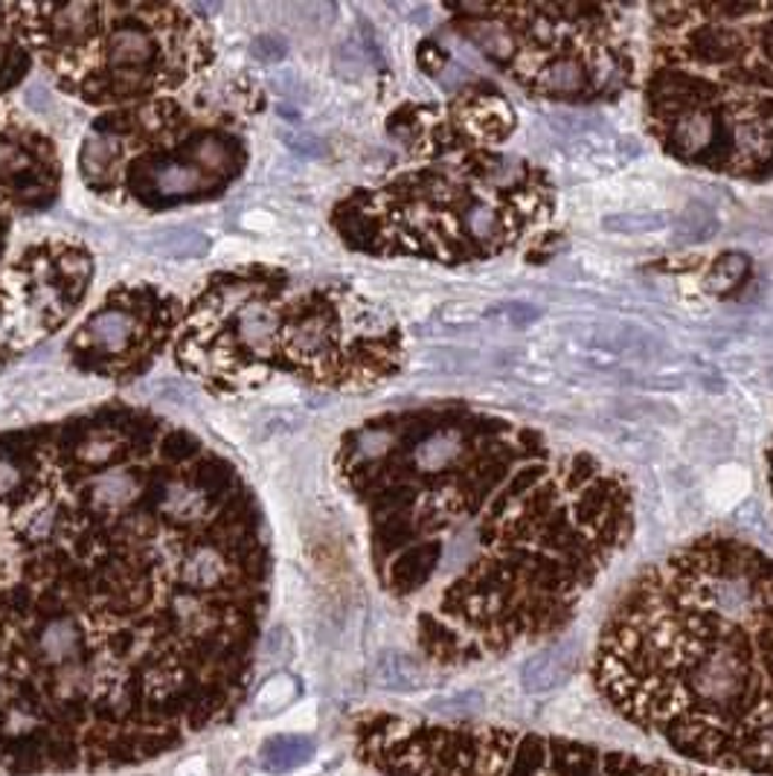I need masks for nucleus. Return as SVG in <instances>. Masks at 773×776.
<instances>
[{"instance_id": "2", "label": "nucleus", "mask_w": 773, "mask_h": 776, "mask_svg": "<svg viewBox=\"0 0 773 776\" xmlns=\"http://www.w3.org/2000/svg\"><path fill=\"white\" fill-rule=\"evenodd\" d=\"M337 463L367 509L384 591L442 666L567 628L637 527L611 465L465 405L373 417L343 436Z\"/></svg>"}, {"instance_id": "11", "label": "nucleus", "mask_w": 773, "mask_h": 776, "mask_svg": "<svg viewBox=\"0 0 773 776\" xmlns=\"http://www.w3.org/2000/svg\"><path fill=\"white\" fill-rule=\"evenodd\" d=\"M573 675V655L567 648H544L520 666V689L526 696H550L558 687H565Z\"/></svg>"}, {"instance_id": "13", "label": "nucleus", "mask_w": 773, "mask_h": 776, "mask_svg": "<svg viewBox=\"0 0 773 776\" xmlns=\"http://www.w3.org/2000/svg\"><path fill=\"white\" fill-rule=\"evenodd\" d=\"M375 680H378V687L390 689V692H414V689L425 687V672L414 657L387 655L375 669Z\"/></svg>"}, {"instance_id": "6", "label": "nucleus", "mask_w": 773, "mask_h": 776, "mask_svg": "<svg viewBox=\"0 0 773 776\" xmlns=\"http://www.w3.org/2000/svg\"><path fill=\"white\" fill-rule=\"evenodd\" d=\"M454 26L524 94L561 105L614 103L637 85L634 9L611 3H486Z\"/></svg>"}, {"instance_id": "7", "label": "nucleus", "mask_w": 773, "mask_h": 776, "mask_svg": "<svg viewBox=\"0 0 773 776\" xmlns=\"http://www.w3.org/2000/svg\"><path fill=\"white\" fill-rule=\"evenodd\" d=\"M58 88L88 103L149 99L210 65L207 33L175 7H15Z\"/></svg>"}, {"instance_id": "1", "label": "nucleus", "mask_w": 773, "mask_h": 776, "mask_svg": "<svg viewBox=\"0 0 773 776\" xmlns=\"http://www.w3.org/2000/svg\"><path fill=\"white\" fill-rule=\"evenodd\" d=\"M265 593L259 506L192 433L108 405L0 436V680L233 698Z\"/></svg>"}, {"instance_id": "12", "label": "nucleus", "mask_w": 773, "mask_h": 776, "mask_svg": "<svg viewBox=\"0 0 773 776\" xmlns=\"http://www.w3.org/2000/svg\"><path fill=\"white\" fill-rule=\"evenodd\" d=\"M314 756V742L300 733H279V736L268 739L259 753V765L271 774H286V770H297L309 765Z\"/></svg>"}, {"instance_id": "10", "label": "nucleus", "mask_w": 773, "mask_h": 776, "mask_svg": "<svg viewBox=\"0 0 773 776\" xmlns=\"http://www.w3.org/2000/svg\"><path fill=\"white\" fill-rule=\"evenodd\" d=\"M172 326V303L154 289L117 291L73 335L76 364L99 376H135L143 369Z\"/></svg>"}, {"instance_id": "14", "label": "nucleus", "mask_w": 773, "mask_h": 776, "mask_svg": "<svg viewBox=\"0 0 773 776\" xmlns=\"http://www.w3.org/2000/svg\"><path fill=\"white\" fill-rule=\"evenodd\" d=\"M297 698V683L288 675H279L265 683L254 698V715L256 719H273L279 712L286 710L291 701Z\"/></svg>"}, {"instance_id": "3", "label": "nucleus", "mask_w": 773, "mask_h": 776, "mask_svg": "<svg viewBox=\"0 0 773 776\" xmlns=\"http://www.w3.org/2000/svg\"><path fill=\"white\" fill-rule=\"evenodd\" d=\"M611 710L680 759L773 776V559L701 536L622 591L593 648Z\"/></svg>"}, {"instance_id": "8", "label": "nucleus", "mask_w": 773, "mask_h": 776, "mask_svg": "<svg viewBox=\"0 0 773 776\" xmlns=\"http://www.w3.org/2000/svg\"><path fill=\"white\" fill-rule=\"evenodd\" d=\"M358 747L387 776H727L689 762L471 721L373 715L358 724Z\"/></svg>"}, {"instance_id": "15", "label": "nucleus", "mask_w": 773, "mask_h": 776, "mask_svg": "<svg viewBox=\"0 0 773 776\" xmlns=\"http://www.w3.org/2000/svg\"><path fill=\"white\" fill-rule=\"evenodd\" d=\"M254 56L259 58V62H277L279 56H282V44H279L273 35H262V39H256V44H254Z\"/></svg>"}, {"instance_id": "4", "label": "nucleus", "mask_w": 773, "mask_h": 776, "mask_svg": "<svg viewBox=\"0 0 773 776\" xmlns=\"http://www.w3.org/2000/svg\"><path fill=\"white\" fill-rule=\"evenodd\" d=\"M422 161L335 207L341 239L373 257L486 262L529 248L556 216L538 163L506 152L512 108L489 90L407 117Z\"/></svg>"}, {"instance_id": "5", "label": "nucleus", "mask_w": 773, "mask_h": 776, "mask_svg": "<svg viewBox=\"0 0 773 776\" xmlns=\"http://www.w3.org/2000/svg\"><path fill=\"white\" fill-rule=\"evenodd\" d=\"M643 117L684 166L773 175V3L648 9Z\"/></svg>"}, {"instance_id": "9", "label": "nucleus", "mask_w": 773, "mask_h": 776, "mask_svg": "<svg viewBox=\"0 0 773 776\" xmlns=\"http://www.w3.org/2000/svg\"><path fill=\"white\" fill-rule=\"evenodd\" d=\"M405 341L393 317L343 285L291 280L279 321L277 367L329 387H364L396 376Z\"/></svg>"}]
</instances>
